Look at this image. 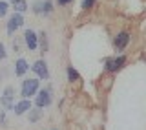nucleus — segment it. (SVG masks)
Here are the masks:
<instances>
[{
  "mask_svg": "<svg viewBox=\"0 0 146 130\" xmlns=\"http://www.w3.org/2000/svg\"><path fill=\"white\" fill-rule=\"evenodd\" d=\"M79 79H80V75H79V72H77V70L75 68H73V66H70V68H68V81H79Z\"/></svg>",
  "mask_w": 146,
  "mask_h": 130,
  "instance_id": "4468645a",
  "label": "nucleus"
},
{
  "mask_svg": "<svg viewBox=\"0 0 146 130\" xmlns=\"http://www.w3.org/2000/svg\"><path fill=\"white\" fill-rule=\"evenodd\" d=\"M33 72L38 75V79H48L49 77V70H48V64L44 61H36L33 64Z\"/></svg>",
  "mask_w": 146,
  "mask_h": 130,
  "instance_id": "6e6552de",
  "label": "nucleus"
},
{
  "mask_svg": "<svg viewBox=\"0 0 146 130\" xmlns=\"http://www.w3.org/2000/svg\"><path fill=\"white\" fill-rule=\"evenodd\" d=\"M40 44H42V46H40L42 53H44V52H48V37H46V33H44V31L40 33Z\"/></svg>",
  "mask_w": 146,
  "mask_h": 130,
  "instance_id": "dca6fc26",
  "label": "nucleus"
},
{
  "mask_svg": "<svg viewBox=\"0 0 146 130\" xmlns=\"http://www.w3.org/2000/svg\"><path fill=\"white\" fill-rule=\"evenodd\" d=\"M27 70H29V64H27L26 59H18V61L15 62V73H17L18 77L26 75V73H27Z\"/></svg>",
  "mask_w": 146,
  "mask_h": 130,
  "instance_id": "9d476101",
  "label": "nucleus"
},
{
  "mask_svg": "<svg viewBox=\"0 0 146 130\" xmlns=\"http://www.w3.org/2000/svg\"><path fill=\"white\" fill-rule=\"evenodd\" d=\"M22 26H24V13H17V11H15V15L9 17L7 26H6L7 35H15V31H18Z\"/></svg>",
  "mask_w": 146,
  "mask_h": 130,
  "instance_id": "f03ea898",
  "label": "nucleus"
},
{
  "mask_svg": "<svg viewBox=\"0 0 146 130\" xmlns=\"http://www.w3.org/2000/svg\"><path fill=\"white\" fill-rule=\"evenodd\" d=\"M7 9H9V4L6 0H0V18H4L7 15Z\"/></svg>",
  "mask_w": 146,
  "mask_h": 130,
  "instance_id": "2eb2a0df",
  "label": "nucleus"
},
{
  "mask_svg": "<svg viewBox=\"0 0 146 130\" xmlns=\"http://www.w3.org/2000/svg\"><path fill=\"white\" fill-rule=\"evenodd\" d=\"M13 50H15V52H18V50H20V40H18V39L13 40Z\"/></svg>",
  "mask_w": 146,
  "mask_h": 130,
  "instance_id": "aec40b11",
  "label": "nucleus"
},
{
  "mask_svg": "<svg viewBox=\"0 0 146 130\" xmlns=\"http://www.w3.org/2000/svg\"><path fill=\"white\" fill-rule=\"evenodd\" d=\"M35 105H36V108H46V106L51 105V92H49V88H44V90H40V88H38Z\"/></svg>",
  "mask_w": 146,
  "mask_h": 130,
  "instance_id": "20e7f679",
  "label": "nucleus"
},
{
  "mask_svg": "<svg viewBox=\"0 0 146 130\" xmlns=\"http://www.w3.org/2000/svg\"><path fill=\"white\" fill-rule=\"evenodd\" d=\"M24 40H26V46L29 52H33V50L38 48V37L33 29H26L24 31Z\"/></svg>",
  "mask_w": 146,
  "mask_h": 130,
  "instance_id": "0eeeda50",
  "label": "nucleus"
},
{
  "mask_svg": "<svg viewBox=\"0 0 146 130\" xmlns=\"http://www.w3.org/2000/svg\"><path fill=\"white\" fill-rule=\"evenodd\" d=\"M6 55H7V52H6V46L0 42V61H4V59H6Z\"/></svg>",
  "mask_w": 146,
  "mask_h": 130,
  "instance_id": "6ab92c4d",
  "label": "nucleus"
},
{
  "mask_svg": "<svg viewBox=\"0 0 146 130\" xmlns=\"http://www.w3.org/2000/svg\"><path fill=\"white\" fill-rule=\"evenodd\" d=\"M95 2H97V0H82V9H90V7H93V6H95Z\"/></svg>",
  "mask_w": 146,
  "mask_h": 130,
  "instance_id": "a211bd4d",
  "label": "nucleus"
},
{
  "mask_svg": "<svg viewBox=\"0 0 146 130\" xmlns=\"http://www.w3.org/2000/svg\"><path fill=\"white\" fill-rule=\"evenodd\" d=\"M13 9H15L17 13H24V11H27V2L26 0H13Z\"/></svg>",
  "mask_w": 146,
  "mask_h": 130,
  "instance_id": "9b49d317",
  "label": "nucleus"
},
{
  "mask_svg": "<svg viewBox=\"0 0 146 130\" xmlns=\"http://www.w3.org/2000/svg\"><path fill=\"white\" fill-rule=\"evenodd\" d=\"M38 79H26L24 82H22V97H26V99H29V97H33L36 92H38Z\"/></svg>",
  "mask_w": 146,
  "mask_h": 130,
  "instance_id": "7ed1b4c3",
  "label": "nucleus"
},
{
  "mask_svg": "<svg viewBox=\"0 0 146 130\" xmlns=\"http://www.w3.org/2000/svg\"><path fill=\"white\" fill-rule=\"evenodd\" d=\"M27 112H29V115H27V117H29V121L31 123H36V121H40V115H42V108H35V110H27Z\"/></svg>",
  "mask_w": 146,
  "mask_h": 130,
  "instance_id": "ddd939ff",
  "label": "nucleus"
},
{
  "mask_svg": "<svg viewBox=\"0 0 146 130\" xmlns=\"http://www.w3.org/2000/svg\"><path fill=\"white\" fill-rule=\"evenodd\" d=\"M33 13L35 15H42V0H36L33 4Z\"/></svg>",
  "mask_w": 146,
  "mask_h": 130,
  "instance_id": "f3484780",
  "label": "nucleus"
},
{
  "mask_svg": "<svg viewBox=\"0 0 146 130\" xmlns=\"http://www.w3.org/2000/svg\"><path fill=\"white\" fill-rule=\"evenodd\" d=\"M73 0H57V4L58 6H68V4H71Z\"/></svg>",
  "mask_w": 146,
  "mask_h": 130,
  "instance_id": "412c9836",
  "label": "nucleus"
},
{
  "mask_svg": "<svg viewBox=\"0 0 146 130\" xmlns=\"http://www.w3.org/2000/svg\"><path fill=\"white\" fill-rule=\"evenodd\" d=\"M0 103L6 110L13 108V105H15V90H13L11 86H7L6 90L2 92V95H0Z\"/></svg>",
  "mask_w": 146,
  "mask_h": 130,
  "instance_id": "39448f33",
  "label": "nucleus"
},
{
  "mask_svg": "<svg viewBox=\"0 0 146 130\" xmlns=\"http://www.w3.org/2000/svg\"><path fill=\"white\" fill-rule=\"evenodd\" d=\"M124 62H126V57H124V55L110 57V59H106V62H104V70H106L108 73H115V72H119V70L124 66Z\"/></svg>",
  "mask_w": 146,
  "mask_h": 130,
  "instance_id": "f257e3e1",
  "label": "nucleus"
},
{
  "mask_svg": "<svg viewBox=\"0 0 146 130\" xmlns=\"http://www.w3.org/2000/svg\"><path fill=\"white\" fill-rule=\"evenodd\" d=\"M128 42H130V33H128V31H119L115 35V39H113V48H115L117 52H122L128 46Z\"/></svg>",
  "mask_w": 146,
  "mask_h": 130,
  "instance_id": "423d86ee",
  "label": "nucleus"
},
{
  "mask_svg": "<svg viewBox=\"0 0 146 130\" xmlns=\"http://www.w3.org/2000/svg\"><path fill=\"white\" fill-rule=\"evenodd\" d=\"M29 108H31V101H29V99H26V97H24L22 101H18L17 105H13V110H15V114H17V115L26 114Z\"/></svg>",
  "mask_w": 146,
  "mask_h": 130,
  "instance_id": "1a4fd4ad",
  "label": "nucleus"
},
{
  "mask_svg": "<svg viewBox=\"0 0 146 130\" xmlns=\"http://www.w3.org/2000/svg\"><path fill=\"white\" fill-rule=\"evenodd\" d=\"M53 13V0H42V17H48Z\"/></svg>",
  "mask_w": 146,
  "mask_h": 130,
  "instance_id": "f8f14e48",
  "label": "nucleus"
}]
</instances>
